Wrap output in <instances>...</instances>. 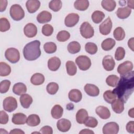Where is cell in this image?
<instances>
[{"mask_svg": "<svg viewBox=\"0 0 134 134\" xmlns=\"http://www.w3.org/2000/svg\"><path fill=\"white\" fill-rule=\"evenodd\" d=\"M128 47L130 49H131V50L133 51H134V49H133V38L132 37L131 38H130L128 42Z\"/></svg>", "mask_w": 134, "mask_h": 134, "instance_id": "54", "label": "cell"}, {"mask_svg": "<svg viewBox=\"0 0 134 134\" xmlns=\"http://www.w3.org/2000/svg\"><path fill=\"white\" fill-rule=\"evenodd\" d=\"M85 51L90 54H94L97 51V45L93 42H87L85 46Z\"/></svg>", "mask_w": 134, "mask_h": 134, "instance_id": "43", "label": "cell"}, {"mask_svg": "<svg viewBox=\"0 0 134 134\" xmlns=\"http://www.w3.org/2000/svg\"><path fill=\"white\" fill-rule=\"evenodd\" d=\"M31 83L35 85H40L44 82V76L40 73H35L30 79Z\"/></svg>", "mask_w": 134, "mask_h": 134, "instance_id": "27", "label": "cell"}, {"mask_svg": "<svg viewBox=\"0 0 134 134\" xmlns=\"http://www.w3.org/2000/svg\"><path fill=\"white\" fill-rule=\"evenodd\" d=\"M102 130L104 134H116L119 131V126L115 122H109L103 126Z\"/></svg>", "mask_w": 134, "mask_h": 134, "instance_id": "10", "label": "cell"}, {"mask_svg": "<svg viewBox=\"0 0 134 134\" xmlns=\"http://www.w3.org/2000/svg\"><path fill=\"white\" fill-rule=\"evenodd\" d=\"M116 42L112 38H107L105 39L101 44L102 48L105 51H109L115 46Z\"/></svg>", "mask_w": 134, "mask_h": 134, "instance_id": "31", "label": "cell"}, {"mask_svg": "<svg viewBox=\"0 0 134 134\" xmlns=\"http://www.w3.org/2000/svg\"><path fill=\"white\" fill-rule=\"evenodd\" d=\"M79 15L76 13H70L65 18L64 24L68 27L74 26L79 20Z\"/></svg>", "mask_w": 134, "mask_h": 134, "instance_id": "11", "label": "cell"}, {"mask_svg": "<svg viewBox=\"0 0 134 134\" xmlns=\"http://www.w3.org/2000/svg\"><path fill=\"white\" fill-rule=\"evenodd\" d=\"M133 63L130 61H126L120 64L117 68V72L120 75H125L132 71Z\"/></svg>", "mask_w": 134, "mask_h": 134, "instance_id": "8", "label": "cell"}, {"mask_svg": "<svg viewBox=\"0 0 134 134\" xmlns=\"http://www.w3.org/2000/svg\"><path fill=\"white\" fill-rule=\"evenodd\" d=\"M88 113L85 109H80L76 114V121L80 124H83L88 117Z\"/></svg>", "mask_w": 134, "mask_h": 134, "instance_id": "26", "label": "cell"}, {"mask_svg": "<svg viewBox=\"0 0 134 134\" xmlns=\"http://www.w3.org/2000/svg\"><path fill=\"white\" fill-rule=\"evenodd\" d=\"M26 6L29 13H34L39 8L40 2L38 0H28L26 3Z\"/></svg>", "mask_w": 134, "mask_h": 134, "instance_id": "15", "label": "cell"}, {"mask_svg": "<svg viewBox=\"0 0 134 134\" xmlns=\"http://www.w3.org/2000/svg\"><path fill=\"white\" fill-rule=\"evenodd\" d=\"M79 133H80V134H81V133H83V134H84V133H88V134L93 133V134H94V132L92 130H90V129H84L82 130L79 132Z\"/></svg>", "mask_w": 134, "mask_h": 134, "instance_id": "56", "label": "cell"}, {"mask_svg": "<svg viewBox=\"0 0 134 134\" xmlns=\"http://www.w3.org/2000/svg\"><path fill=\"white\" fill-rule=\"evenodd\" d=\"M70 33L66 30H61L59 31L57 35V39L60 42L66 41L70 38Z\"/></svg>", "mask_w": 134, "mask_h": 134, "instance_id": "42", "label": "cell"}, {"mask_svg": "<svg viewBox=\"0 0 134 134\" xmlns=\"http://www.w3.org/2000/svg\"><path fill=\"white\" fill-rule=\"evenodd\" d=\"M7 6V1L0 0V12H3L5 10Z\"/></svg>", "mask_w": 134, "mask_h": 134, "instance_id": "53", "label": "cell"}, {"mask_svg": "<svg viewBox=\"0 0 134 134\" xmlns=\"http://www.w3.org/2000/svg\"><path fill=\"white\" fill-rule=\"evenodd\" d=\"M63 108L59 105H54L51 111L52 117L54 119H59L61 118L63 115Z\"/></svg>", "mask_w": 134, "mask_h": 134, "instance_id": "32", "label": "cell"}, {"mask_svg": "<svg viewBox=\"0 0 134 134\" xmlns=\"http://www.w3.org/2000/svg\"><path fill=\"white\" fill-rule=\"evenodd\" d=\"M43 49L46 53L49 54L53 53L57 50V45L52 42H46L43 45Z\"/></svg>", "mask_w": 134, "mask_h": 134, "instance_id": "39", "label": "cell"}, {"mask_svg": "<svg viewBox=\"0 0 134 134\" xmlns=\"http://www.w3.org/2000/svg\"><path fill=\"white\" fill-rule=\"evenodd\" d=\"M80 33L83 37L85 39L92 38L94 35V30L91 25L87 22H84L80 27Z\"/></svg>", "mask_w": 134, "mask_h": 134, "instance_id": "5", "label": "cell"}, {"mask_svg": "<svg viewBox=\"0 0 134 134\" xmlns=\"http://www.w3.org/2000/svg\"><path fill=\"white\" fill-rule=\"evenodd\" d=\"M40 122V119L38 115L36 114L30 115L26 121L27 124L31 127H35L38 126Z\"/></svg>", "mask_w": 134, "mask_h": 134, "instance_id": "28", "label": "cell"}, {"mask_svg": "<svg viewBox=\"0 0 134 134\" xmlns=\"http://www.w3.org/2000/svg\"><path fill=\"white\" fill-rule=\"evenodd\" d=\"M103 98L106 102L111 104L116 99L117 96L112 91L107 90L104 93Z\"/></svg>", "mask_w": 134, "mask_h": 134, "instance_id": "37", "label": "cell"}, {"mask_svg": "<svg viewBox=\"0 0 134 134\" xmlns=\"http://www.w3.org/2000/svg\"><path fill=\"white\" fill-rule=\"evenodd\" d=\"M126 130L129 133H134V121H129L127 124Z\"/></svg>", "mask_w": 134, "mask_h": 134, "instance_id": "52", "label": "cell"}, {"mask_svg": "<svg viewBox=\"0 0 134 134\" xmlns=\"http://www.w3.org/2000/svg\"><path fill=\"white\" fill-rule=\"evenodd\" d=\"M111 108L115 113L120 114L124 110V103L119 98L116 99L111 103Z\"/></svg>", "mask_w": 134, "mask_h": 134, "instance_id": "25", "label": "cell"}, {"mask_svg": "<svg viewBox=\"0 0 134 134\" xmlns=\"http://www.w3.org/2000/svg\"><path fill=\"white\" fill-rule=\"evenodd\" d=\"M75 63L79 68L82 71H86L91 66V59L86 55H80L75 59Z\"/></svg>", "mask_w": 134, "mask_h": 134, "instance_id": "6", "label": "cell"}, {"mask_svg": "<svg viewBox=\"0 0 134 134\" xmlns=\"http://www.w3.org/2000/svg\"><path fill=\"white\" fill-rule=\"evenodd\" d=\"M105 14L100 10L94 11L92 15V19L95 24L100 23L105 18Z\"/></svg>", "mask_w": 134, "mask_h": 134, "instance_id": "34", "label": "cell"}, {"mask_svg": "<svg viewBox=\"0 0 134 134\" xmlns=\"http://www.w3.org/2000/svg\"><path fill=\"white\" fill-rule=\"evenodd\" d=\"M58 129L61 132H66L69 131L71 127V121L65 118L59 120L57 123Z\"/></svg>", "mask_w": 134, "mask_h": 134, "instance_id": "14", "label": "cell"}, {"mask_svg": "<svg viewBox=\"0 0 134 134\" xmlns=\"http://www.w3.org/2000/svg\"><path fill=\"white\" fill-rule=\"evenodd\" d=\"M27 91L26 85L23 83L19 82L15 84L13 87V92L17 95H21Z\"/></svg>", "mask_w": 134, "mask_h": 134, "instance_id": "23", "label": "cell"}, {"mask_svg": "<svg viewBox=\"0 0 134 134\" xmlns=\"http://www.w3.org/2000/svg\"><path fill=\"white\" fill-rule=\"evenodd\" d=\"M5 57L10 62L16 63L20 59V53L17 49L15 48H9L5 51Z\"/></svg>", "mask_w": 134, "mask_h": 134, "instance_id": "4", "label": "cell"}, {"mask_svg": "<svg viewBox=\"0 0 134 134\" xmlns=\"http://www.w3.org/2000/svg\"><path fill=\"white\" fill-rule=\"evenodd\" d=\"M133 3H134V1H127V5L128 6L129 8H131V9H134L133 7Z\"/></svg>", "mask_w": 134, "mask_h": 134, "instance_id": "57", "label": "cell"}, {"mask_svg": "<svg viewBox=\"0 0 134 134\" xmlns=\"http://www.w3.org/2000/svg\"><path fill=\"white\" fill-rule=\"evenodd\" d=\"M27 116L23 113H18L13 114L12 122L15 125H24L26 123Z\"/></svg>", "mask_w": 134, "mask_h": 134, "instance_id": "20", "label": "cell"}, {"mask_svg": "<svg viewBox=\"0 0 134 134\" xmlns=\"http://www.w3.org/2000/svg\"><path fill=\"white\" fill-rule=\"evenodd\" d=\"M133 108H132L128 111V115L131 118H133Z\"/></svg>", "mask_w": 134, "mask_h": 134, "instance_id": "58", "label": "cell"}, {"mask_svg": "<svg viewBox=\"0 0 134 134\" xmlns=\"http://www.w3.org/2000/svg\"><path fill=\"white\" fill-rule=\"evenodd\" d=\"M10 15L11 17L16 21H19L24 18L25 12L20 5L14 4L10 8Z\"/></svg>", "mask_w": 134, "mask_h": 134, "instance_id": "3", "label": "cell"}, {"mask_svg": "<svg viewBox=\"0 0 134 134\" xmlns=\"http://www.w3.org/2000/svg\"><path fill=\"white\" fill-rule=\"evenodd\" d=\"M84 91L90 96H97L99 94V90L97 86L92 84H86L84 86Z\"/></svg>", "mask_w": 134, "mask_h": 134, "instance_id": "18", "label": "cell"}, {"mask_svg": "<svg viewBox=\"0 0 134 134\" xmlns=\"http://www.w3.org/2000/svg\"><path fill=\"white\" fill-rule=\"evenodd\" d=\"M81 50L80 44L75 41L70 42L68 46V50L71 54L78 53Z\"/></svg>", "mask_w": 134, "mask_h": 134, "instance_id": "33", "label": "cell"}, {"mask_svg": "<svg viewBox=\"0 0 134 134\" xmlns=\"http://www.w3.org/2000/svg\"><path fill=\"white\" fill-rule=\"evenodd\" d=\"M112 26L111 19L108 17L99 26V32L103 35H107L110 32Z\"/></svg>", "mask_w": 134, "mask_h": 134, "instance_id": "9", "label": "cell"}, {"mask_svg": "<svg viewBox=\"0 0 134 134\" xmlns=\"http://www.w3.org/2000/svg\"><path fill=\"white\" fill-rule=\"evenodd\" d=\"M19 100L21 105L25 108H28L33 102L32 97L28 94H24L20 95Z\"/></svg>", "mask_w": 134, "mask_h": 134, "instance_id": "22", "label": "cell"}, {"mask_svg": "<svg viewBox=\"0 0 134 134\" xmlns=\"http://www.w3.org/2000/svg\"><path fill=\"white\" fill-rule=\"evenodd\" d=\"M3 106L5 110L8 112H12L17 108V102L15 98L8 96L4 99Z\"/></svg>", "mask_w": 134, "mask_h": 134, "instance_id": "7", "label": "cell"}, {"mask_svg": "<svg viewBox=\"0 0 134 134\" xmlns=\"http://www.w3.org/2000/svg\"><path fill=\"white\" fill-rule=\"evenodd\" d=\"M10 27V23L6 18H1L0 19V31L5 32L8 31Z\"/></svg>", "mask_w": 134, "mask_h": 134, "instance_id": "44", "label": "cell"}, {"mask_svg": "<svg viewBox=\"0 0 134 134\" xmlns=\"http://www.w3.org/2000/svg\"><path fill=\"white\" fill-rule=\"evenodd\" d=\"M41 133L40 132H32V133Z\"/></svg>", "mask_w": 134, "mask_h": 134, "instance_id": "60", "label": "cell"}, {"mask_svg": "<svg viewBox=\"0 0 134 134\" xmlns=\"http://www.w3.org/2000/svg\"><path fill=\"white\" fill-rule=\"evenodd\" d=\"M66 72L70 76H73L76 73L77 68L75 64L72 61H68L65 64Z\"/></svg>", "mask_w": 134, "mask_h": 134, "instance_id": "35", "label": "cell"}, {"mask_svg": "<svg viewBox=\"0 0 134 134\" xmlns=\"http://www.w3.org/2000/svg\"><path fill=\"white\" fill-rule=\"evenodd\" d=\"M119 77L116 75H110L106 80V82L108 85L111 87H116L119 81Z\"/></svg>", "mask_w": 134, "mask_h": 134, "instance_id": "41", "label": "cell"}, {"mask_svg": "<svg viewBox=\"0 0 134 134\" xmlns=\"http://www.w3.org/2000/svg\"><path fill=\"white\" fill-rule=\"evenodd\" d=\"M114 37L118 41L122 40L125 37V32L122 28L120 27H117L114 31Z\"/></svg>", "mask_w": 134, "mask_h": 134, "instance_id": "38", "label": "cell"}, {"mask_svg": "<svg viewBox=\"0 0 134 134\" xmlns=\"http://www.w3.org/2000/svg\"><path fill=\"white\" fill-rule=\"evenodd\" d=\"M75 9L81 11L86 10L89 6V2L87 0H77L74 3Z\"/></svg>", "mask_w": 134, "mask_h": 134, "instance_id": "30", "label": "cell"}, {"mask_svg": "<svg viewBox=\"0 0 134 134\" xmlns=\"http://www.w3.org/2000/svg\"><path fill=\"white\" fill-rule=\"evenodd\" d=\"M62 3L60 0H52L49 2V7L54 12H58L62 7Z\"/></svg>", "mask_w": 134, "mask_h": 134, "instance_id": "40", "label": "cell"}, {"mask_svg": "<svg viewBox=\"0 0 134 134\" xmlns=\"http://www.w3.org/2000/svg\"><path fill=\"white\" fill-rule=\"evenodd\" d=\"M8 115L3 110L0 111V124H6L8 121Z\"/></svg>", "mask_w": 134, "mask_h": 134, "instance_id": "50", "label": "cell"}, {"mask_svg": "<svg viewBox=\"0 0 134 134\" xmlns=\"http://www.w3.org/2000/svg\"><path fill=\"white\" fill-rule=\"evenodd\" d=\"M11 72V68L6 63L4 62H0V75L6 76L8 75Z\"/></svg>", "mask_w": 134, "mask_h": 134, "instance_id": "36", "label": "cell"}, {"mask_svg": "<svg viewBox=\"0 0 134 134\" xmlns=\"http://www.w3.org/2000/svg\"><path fill=\"white\" fill-rule=\"evenodd\" d=\"M101 5L104 9L108 12H111L115 9L116 3L114 0H103Z\"/></svg>", "mask_w": 134, "mask_h": 134, "instance_id": "29", "label": "cell"}, {"mask_svg": "<svg viewBox=\"0 0 134 134\" xmlns=\"http://www.w3.org/2000/svg\"><path fill=\"white\" fill-rule=\"evenodd\" d=\"M61 60L59 58L53 57L48 60V67L50 70L55 71L59 69L61 65Z\"/></svg>", "mask_w": 134, "mask_h": 134, "instance_id": "17", "label": "cell"}, {"mask_svg": "<svg viewBox=\"0 0 134 134\" xmlns=\"http://www.w3.org/2000/svg\"><path fill=\"white\" fill-rule=\"evenodd\" d=\"M9 133L10 134H14V133H23L24 134L25 132L24 131L20 129H14L13 130H12Z\"/></svg>", "mask_w": 134, "mask_h": 134, "instance_id": "55", "label": "cell"}, {"mask_svg": "<svg viewBox=\"0 0 134 134\" xmlns=\"http://www.w3.org/2000/svg\"><path fill=\"white\" fill-rule=\"evenodd\" d=\"M42 33L46 36H51L53 32V28L50 24H45L42 28Z\"/></svg>", "mask_w": 134, "mask_h": 134, "instance_id": "49", "label": "cell"}, {"mask_svg": "<svg viewBox=\"0 0 134 134\" xmlns=\"http://www.w3.org/2000/svg\"><path fill=\"white\" fill-rule=\"evenodd\" d=\"M40 46V42L37 40L27 43L23 49V55L25 59L28 61L37 59L41 55Z\"/></svg>", "mask_w": 134, "mask_h": 134, "instance_id": "2", "label": "cell"}, {"mask_svg": "<svg viewBox=\"0 0 134 134\" xmlns=\"http://www.w3.org/2000/svg\"><path fill=\"white\" fill-rule=\"evenodd\" d=\"M10 81L8 80H4L2 81L0 83V92L1 93H6L10 87Z\"/></svg>", "mask_w": 134, "mask_h": 134, "instance_id": "47", "label": "cell"}, {"mask_svg": "<svg viewBox=\"0 0 134 134\" xmlns=\"http://www.w3.org/2000/svg\"><path fill=\"white\" fill-rule=\"evenodd\" d=\"M0 133L1 134H4V133H8V132L6 131L5 129L1 128L0 129Z\"/></svg>", "mask_w": 134, "mask_h": 134, "instance_id": "59", "label": "cell"}, {"mask_svg": "<svg viewBox=\"0 0 134 134\" xmlns=\"http://www.w3.org/2000/svg\"><path fill=\"white\" fill-rule=\"evenodd\" d=\"M40 132L43 134H52L53 130L50 126H45L41 128Z\"/></svg>", "mask_w": 134, "mask_h": 134, "instance_id": "51", "label": "cell"}, {"mask_svg": "<svg viewBox=\"0 0 134 134\" xmlns=\"http://www.w3.org/2000/svg\"><path fill=\"white\" fill-rule=\"evenodd\" d=\"M131 10L128 7H119L116 11V15L120 19H126L131 14Z\"/></svg>", "mask_w": 134, "mask_h": 134, "instance_id": "24", "label": "cell"}, {"mask_svg": "<svg viewBox=\"0 0 134 134\" xmlns=\"http://www.w3.org/2000/svg\"><path fill=\"white\" fill-rule=\"evenodd\" d=\"M84 124L86 127L95 128L97 126L98 121L97 119L93 117H88Z\"/></svg>", "mask_w": 134, "mask_h": 134, "instance_id": "46", "label": "cell"}, {"mask_svg": "<svg viewBox=\"0 0 134 134\" xmlns=\"http://www.w3.org/2000/svg\"><path fill=\"white\" fill-rule=\"evenodd\" d=\"M51 19V14L46 10L42 11L37 16V20L40 24H44L49 22Z\"/></svg>", "mask_w": 134, "mask_h": 134, "instance_id": "19", "label": "cell"}, {"mask_svg": "<svg viewBox=\"0 0 134 134\" xmlns=\"http://www.w3.org/2000/svg\"><path fill=\"white\" fill-rule=\"evenodd\" d=\"M125 55V50L124 48L119 47L117 48L115 53V58L117 61L121 60L124 59Z\"/></svg>", "mask_w": 134, "mask_h": 134, "instance_id": "48", "label": "cell"}, {"mask_svg": "<svg viewBox=\"0 0 134 134\" xmlns=\"http://www.w3.org/2000/svg\"><path fill=\"white\" fill-rule=\"evenodd\" d=\"M102 64L105 70L107 71H111L113 70L115 68V62L112 56L108 55L103 58Z\"/></svg>", "mask_w": 134, "mask_h": 134, "instance_id": "12", "label": "cell"}, {"mask_svg": "<svg viewBox=\"0 0 134 134\" xmlns=\"http://www.w3.org/2000/svg\"><path fill=\"white\" fill-rule=\"evenodd\" d=\"M24 32L27 37L33 38L37 34V28L34 24L28 23L24 27Z\"/></svg>", "mask_w": 134, "mask_h": 134, "instance_id": "13", "label": "cell"}, {"mask_svg": "<svg viewBox=\"0 0 134 134\" xmlns=\"http://www.w3.org/2000/svg\"><path fill=\"white\" fill-rule=\"evenodd\" d=\"M134 88V72L131 71L125 75H120L117 85L112 91L123 103H126L132 94Z\"/></svg>", "mask_w": 134, "mask_h": 134, "instance_id": "1", "label": "cell"}, {"mask_svg": "<svg viewBox=\"0 0 134 134\" xmlns=\"http://www.w3.org/2000/svg\"><path fill=\"white\" fill-rule=\"evenodd\" d=\"M69 98L70 100L75 103L80 102L82 98V94L81 91L77 89L71 90L68 94Z\"/></svg>", "mask_w": 134, "mask_h": 134, "instance_id": "21", "label": "cell"}, {"mask_svg": "<svg viewBox=\"0 0 134 134\" xmlns=\"http://www.w3.org/2000/svg\"><path fill=\"white\" fill-rule=\"evenodd\" d=\"M96 114L102 119H107L110 116V112L107 107L104 106H99L95 109Z\"/></svg>", "mask_w": 134, "mask_h": 134, "instance_id": "16", "label": "cell"}, {"mask_svg": "<svg viewBox=\"0 0 134 134\" xmlns=\"http://www.w3.org/2000/svg\"><path fill=\"white\" fill-rule=\"evenodd\" d=\"M59 90V85L57 83L50 82L47 86V92L51 94H55Z\"/></svg>", "mask_w": 134, "mask_h": 134, "instance_id": "45", "label": "cell"}]
</instances>
